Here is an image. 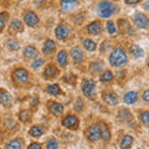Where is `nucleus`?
I'll return each instance as SVG.
<instances>
[{
    "label": "nucleus",
    "instance_id": "34",
    "mask_svg": "<svg viewBox=\"0 0 149 149\" xmlns=\"http://www.w3.org/2000/svg\"><path fill=\"white\" fill-rule=\"evenodd\" d=\"M8 47H9V50H11V51H16V50H19V47H20V45H19L17 41L10 40V41H8Z\"/></svg>",
    "mask_w": 149,
    "mask_h": 149
},
{
    "label": "nucleus",
    "instance_id": "30",
    "mask_svg": "<svg viewBox=\"0 0 149 149\" xmlns=\"http://www.w3.org/2000/svg\"><path fill=\"white\" fill-rule=\"evenodd\" d=\"M22 147V142L20 139H13L6 144V148H11V149H20Z\"/></svg>",
    "mask_w": 149,
    "mask_h": 149
},
{
    "label": "nucleus",
    "instance_id": "11",
    "mask_svg": "<svg viewBox=\"0 0 149 149\" xmlns=\"http://www.w3.org/2000/svg\"><path fill=\"white\" fill-rule=\"evenodd\" d=\"M77 5H78L77 0H62L61 5H60V6H61V9H62L63 11H71Z\"/></svg>",
    "mask_w": 149,
    "mask_h": 149
},
{
    "label": "nucleus",
    "instance_id": "27",
    "mask_svg": "<svg viewBox=\"0 0 149 149\" xmlns=\"http://www.w3.org/2000/svg\"><path fill=\"white\" fill-rule=\"evenodd\" d=\"M46 91L52 96H58L60 93H61V88H60L58 85H49L47 88H46Z\"/></svg>",
    "mask_w": 149,
    "mask_h": 149
},
{
    "label": "nucleus",
    "instance_id": "32",
    "mask_svg": "<svg viewBox=\"0 0 149 149\" xmlns=\"http://www.w3.org/2000/svg\"><path fill=\"white\" fill-rule=\"evenodd\" d=\"M113 80V74H112L111 71H104L103 74L101 76V81L102 82H109Z\"/></svg>",
    "mask_w": 149,
    "mask_h": 149
},
{
    "label": "nucleus",
    "instance_id": "23",
    "mask_svg": "<svg viewBox=\"0 0 149 149\" xmlns=\"http://www.w3.org/2000/svg\"><path fill=\"white\" fill-rule=\"evenodd\" d=\"M137 98H138V95H137V92H134V91H130L124 95V102L127 104H133L134 102L137 101Z\"/></svg>",
    "mask_w": 149,
    "mask_h": 149
},
{
    "label": "nucleus",
    "instance_id": "10",
    "mask_svg": "<svg viewBox=\"0 0 149 149\" xmlns=\"http://www.w3.org/2000/svg\"><path fill=\"white\" fill-rule=\"evenodd\" d=\"M11 102L13 100H11L10 93L5 90H0V103L5 107H9V106H11Z\"/></svg>",
    "mask_w": 149,
    "mask_h": 149
},
{
    "label": "nucleus",
    "instance_id": "40",
    "mask_svg": "<svg viewBox=\"0 0 149 149\" xmlns=\"http://www.w3.org/2000/svg\"><path fill=\"white\" fill-rule=\"evenodd\" d=\"M82 108H83V101L78 98L76 101V104H74V109L76 111H82Z\"/></svg>",
    "mask_w": 149,
    "mask_h": 149
},
{
    "label": "nucleus",
    "instance_id": "43",
    "mask_svg": "<svg viewBox=\"0 0 149 149\" xmlns=\"http://www.w3.org/2000/svg\"><path fill=\"white\" fill-rule=\"evenodd\" d=\"M143 100L146 102H149V91H146L143 93Z\"/></svg>",
    "mask_w": 149,
    "mask_h": 149
},
{
    "label": "nucleus",
    "instance_id": "2",
    "mask_svg": "<svg viewBox=\"0 0 149 149\" xmlns=\"http://www.w3.org/2000/svg\"><path fill=\"white\" fill-rule=\"evenodd\" d=\"M117 10V8L113 3L109 1H101L98 4V14L102 17H109Z\"/></svg>",
    "mask_w": 149,
    "mask_h": 149
},
{
    "label": "nucleus",
    "instance_id": "18",
    "mask_svg": "<svg viewBox=\"0 0 149 149\" xmlns=\"http://www.w3.org/2000/svg\"><path fill=\"white\" fill-rule=\"evenodd\" d=\"M118 119L122 120V122H127V120L132 119V113L125 108H120L118 111Z\"/></svg>",
    "mask_w": 149,
    "mask_h": 149
},
{
    "label": "nucleus",
    "instance_id": "28",
    "mask_svg": "<svg viewBox=\"0 0 149 149\" xmlns=\"http://www.w3.org/2000/svg\"><path fill=\"white\" fill-rule=\"evenodd\" d=\"M102 68H103V62H102V61H100V62H93L91 66H90L91 72H92V73H95V74L100 73V71H101Z\"/></svg>",
    "mask_w": 149,
    "mask_h": 149
},
{
    "label": "nucleus",
    "instance_id": "14",
    "mask_svg": "<svg viewBox=\"0 0 149 149\" xmlns=\"http://www.w3.org/2000/svg\"><path fill=\"white\" fill-rule=\"evenodd\" d=\"M37 55H39V51H37V49L35 46H27V47H25V50H24V56L27 60L35 58V57H37Z\"/></svg>",
    "mask_w": 149,
    "mask_h": 149
},
{
    "label": "nucleus",
    "instance_id": "17",
    "mask_svg": "<svg viewBox=\"0 0 149 149\" xmlns=\"http://www.w3.org/2000/svg\"><path fill=\"white\" fill-rule=\"evenodd\" d=\"M71 57L74 62H81L83 60V52L80 50V47H73L71 50Z\"/></svg>",
    "mask_w": 149,
    "mask_h": 149
},
{
    "label": "nucleus",
    "instance_id": "7",
    "mask_svg": "<svg viewBox=\"0 0 149 149\" xmlns=\"http://www.w3.org/2000/svg\"><path fill=\"white\" fill-rule=\"evenodd\" d=\"M55 34H56V37H57L58 40H66L70 36V29H68L67 25L61 24V25H58L57 27H56Z\"/></svg>",
    "mask_w": 149,
    "mask_h": 149
},
{
    "label": "nucleus",
    "instance_id": "4",
    "mask_svg": "<svg viewBox=\"0 0 149 149\" xmlns=\"http://www.w3.org/2000/svg\"><path fill=\"white\" fill-rule=\"evenodd\" d=\"M87 137L91 142H97L101 138V128L100 124H92L87 130Z\"/></svg>",
    "mask_w": 149,
    "mask_h": 149
},
{
    "label": "nucleus",
    "instance_id": "24",
    "mask_svg": "<svg viewBox=\"0 0 149 149\" xmlns=\"http://www.w3.org/2000/svg\"><path fill=\"white\" fill-rule=\"evenodd\" d=\"M29 133H30V136L32 137H41L44 134V128L42 127H40V125H34V127H31L30 130H29Z\"/></svg>",
    "mask_w": 149,
    "mask_h": 149
},
{
    "label": "nucleus",
    "instance_id": "20",
    "mask_svg": "<svg viewBox=\"0 0 149 149\" xmlns=\"http://www.w3.org/2000/svg\"><path fill=\"white\" fill-rule=\"evenodd\" d=\"M67 52L66 51H60V52L57 54V57H56V60H57V63L60 65L61 67H65L67 65Z\"/></svg>",
    "mask_w": 149,
    "mask_h": 149
},
{
    "label": "nucleus",
    "instance_id": "39",
    "mask_svg": "<svg viewBox=\"0 0 149 149\" xmlns=\"http://www.w3.org/2000/svg\"><path fill=\"white\" fill-rule=\"evenodd\" d=\"M118 24H119V30L120 31H124V29H129V25H128L127 20H119Z\"/></svg>",
    "mask_w": 149,
    "mask_h": 149
},
{
    "label": "nucleus",
    "instance_id": "13",
    "mask_svg": "<svg viewBox=\"0 0 149 149\" xmlns=\"http://www.w3.org/2000/svg\"><path fill=\"white\" fill-rule=\"evenodd\" d=\"M49 109L54 116H61L63 112V107L56 102H49Z\"/></svg>",
    "mask_w": 149,
    "mask_h": 149
},
{
    "label": "nucleus",
    "instance_id": "9",
    "mask_svg": "<svg viewBox=\"0 0 149 149\" xmlns=\"http://www.w3.org/2000/svg\"><path fill=\"white\" fill-rule=\"evenodd\" d=\"M62 124H63V127H66V128L74 129V128H77L78 118L76 116H67V117L62 120Z\"/></svg>",
    "mask_w": 149,
    "mask_h": 149
},
{
    "label": "nucleus",
    "instance_id": "35",
    "mask_svg": "<svg viewBox=\"0 0 149 149\" xmlns=\"http://www.w3.org/2000/svg\"><path fill=\"white\" fill-rule=\"evenodd\" d=\"M141 120L144 125H149V112H143L141 114Z\"/></svg>",
    "mask_w": 149,
    "mask_h": 149
},
{
    "label": "nucleus",
    "instance_id": "6",
    "mask_svg": "<svg viewBox=\"0 0 149 149\" xmlns=\"http://www.w3.org/2000/svg\"><path fill=\"white\" fill-rule=\"evenodd\" d=\"M14 80L17 83H20V85H24L29 80V72L25 68H17L14 72Z\"/></svg>",
    "mask_w": 149,
    "mask_h": 149
},
{
    "label": "nucleus",
    "instance_id": "5",
    "mask_svg": "<svg viewBox=\"0 0 149 149\" xmlns=\"http://www.w3.org/2000/svg\"><path fill=\"white\" fill-rule=\"evenodd\" d=\"M133 21L138 27L141 29H147L148 25H149V19L147 15H144L142 13H137L136 15L133 16Z\"/></svg>",
    "mask_w": 149,
    "mask_h": 149
},
{
    "label": "nucleus",
    "instance_id": "22",
    "mask_svg": "<svg viewBox=\"0 0 149 149\" xmlns=\"http://www.w3.org/2000/svg\"><path fill=\"white\" fill-rule=\"evenodd\" d=\"M133 144V138L130 136H123V138L120 139L119 142V147L122 149H127V148H130Z\"/></svg>",
    "mask_w": 149,
    "mask_h": 149
},
{
    "label": "nucleus",
    "instance_id": "33",
    "mask_svg": "<svg viewBox=\"0 0 149 149\" xmlns=\"http://www.w3.org/2000/svg\"><path fill=\"white\" fill-rule=\"evenodd\" d=\"M46 148H47V149H56V148H58V143H57V141H56L55 138L49 139V141L46 142Z\"/></svg>",
    "mask_w": 149,
    "mask_h": 149
},
{
    "label": "nucleus",
    "instance_id": "3",
    "mask_svg": "<svg viewBox=\"0 0 149 149\" xmlns=\"http://www.w3.org/2000/svg\"><path fill=\"white\" fill-rule=\"evenodd\" d=\"M82 92L86 97H93L96 93V85L93 80H85L82 85Z\"/></svg>",
    "mask_w": 149,
    "mask_h": 149
},
{
    "label": "nucleus",
    "instance_id": "12",
    "mask_svg": "<svg viewBox=\"0 0 149 149\" xmlns=\"http://www.w3.org/2000/svg\"><path fill=\"white\" fill-rule=\"evenodd\" d=\"M87 30L92 35H98L100 32L103 30V26H102V24L100 21H93V22H91V24H90V26L87 27Z\"/></svg>",
    "mask_w": 149,
    "mask_h": 149
},
{
    "label": "nucleus",
    "instance_id": "48",
    "mask_svg": "<svg viewBox=\"0 0 149 149\" xmlns=\"http://www.w3.org/2000/svg\"><path fill=\"white\" fill-rule=\"evenodd\" d=\"M0 1H4V0H0Z\"/></svg>",
    "mask_w": 149,
    "mask_h": 149
},
{
    "label": "nucleus",
    "instance_id": "45",
    "mask_svg": "<svg viewBox=\"0 0 149 149\" xmlns=\"http://www.w3.org/2000/svg\"><path fill=\"white\" fill-rule=\"evenodd\" d=\"M36 103H37V98H34L32 100V107H36Z\"/></svg>",
    "mask_w": 149,
    "mask_h": 149
},
{
    "label": "nucleus",
    "instance_id": "1",
    "mask_svg": "<svg viewBox=\"0 0 149 149\" xmlns=\"http://www.w3.org/2000/svg\"><path fill=\"white\" fill-rule=\"evenodd\" d=\"M127 62V55L122 47H117L109 55V63L114 67H120Z\"/></svg>",
    "mask_w": 149,
    "mask_h": 149
},
{
    "label": "nucleus",
    "instance_id": "19",
    "mask_svg": "<svg viewBox=\"0 0 149 149\" xmlns=\"http://www.w3.org/2000/svg\"><path fill=\"white\" fill-rule=\"evenodd\" d=\"M56 50V45L52 40H46V42L44 45V54L45 55H51Z\"/></svg>",
    "mask_w": 149,
    "mask_h": 149
},
{
    "label": "nucleus",
    "instance_id": "47",
    "mask_svg": "<svg viewBox=\"0 0 149 149\" xmlns=\"http://www.w3.org/2000/svg\"><path fill=\"white\" fill-rule=\"evenodd\" d=\"M17 1H21V0H17Z\"/></svg>",
    "mask_w": 149,
    "mask_h": 149
},
{
    "label": "nucleus",
    "instance_id": "44",
    "mask_svg": "<svg viewBox=\"0 0 149 149\" xmlns=\"http://www.w3.org/2000/svg\"><path fill=\"white\" fill-rule=\"evenodd\" d=\"M141 0H125V3L129 4V5H134V4H138Z\"/></svg>",
    "mask_w": 149,
    "mask_h": 149
},
{
    "label": "nucleus",
    "instance_id": "37",
    "mask_svg": "<svg viewBox=\"0 0 149 149\" xmlns=\"http://www.w3.org/2000/svg\"><path fill=\"white\" fill-rule=\"evenodd\" d=\"M107 30H108V32H109L111 35H114L116 32H117V30H116V27H114V24L112 21L107 22Z\"/></svg>",
    "mask_w": 149,
    "mask_h": 149
},
{
    "label": "nucleus",
    "instance_id": "46",
    "mask_svg": "<svg viewBox=\"0 0 149 149\" xmlns=\"http://www.w3.org/2000/svg\"><path fill=\"white\" fill-rule=\"evenodd\" d=\"M144 8H146L147 10H149V3H146V5H144Z\"/></svg>",
    "mask_w": 149,
    "mask_h": 149
},
{
    "label": "nucleus",
    "instance_id": "25",
    "mask_svg": "<svg viewBox=\"0 0 149 149\" xmlns=\"http://www.w3.org/2000/svg\"><path fill=\"white\" fill-rule=\"evenodd\" d=\"M129 52H130V55H132L133 57H142L143 56V49L139 47L138 45H133L132 47L129 49Z\"/></svg>",
    "mask_w": 149,
    "mask_h": 149
},
{
    "label": "nucleus",
    "instance_id": "38",
    "mask_svg": "<svg viewBox=\"0 0 149 149\" xmlns=\"http://www.w3.org/2000/svg\"><path fill=\"white\" fill-rule=\"evenodd\" d=\"M44 65V58H36L34 62L31 63V67L32 68H39L40 66H42Z\"/></svg>",
    "mask_w": 149,
    "mask_h": 149
},
{
    "label": "nucleus",
    "instance_id": "21",
    "mask_svg": "<svg viewBox=\"0 0 149 149\" xmlns=\"http://www.w3.org/2000/svg\"><path fill=\"white\" fill-rule=\"evenodd\" d=\"M100 128H101V138L103 139L104 142H107L111 138V130H109V128L107 127V124H104V123L100 124Z\"/></svg>",
    "mask_w": 149,
    "mask_h": 149
},
{
    "label": "nucleus",
    "instance_id": "16",
    "mask_svg": "<svg viewBox=\"0 0 149 149\" xmlns=\"http://www.w3.org/2000/svg\"><path fill=\"white\" fill-rule=\"evenodd\" d=\"M103 100L107 104H109V106H116L117 104V102H118V97L116 93L113 92H111V93H107V95H104L103 97Z\"/></svg>",
    "mask_w": 149,
    "mask_h": 149
},
{
    "label": "nucleus",
    "instance_id": "8",
    "mask_svg": "<svg viewBox=\"0 0 149 149\" xmlns=\"http://www.w3.org/2000/svg\"><path fill=\"white\" fill-rule=\"evenodd\" d=\"M24 19H25L26 25H29V26H31V27L36 26L37 24H39V21H40V20H39V16H37L34 11H27V13L25 14Z\"/></svg>",
    "mask_w": 149,
    "mask_h": 149
},
{
    "label": "nucleus",
    "instance_id": "29",
    "mask_svg": "<svg viewBox=\"0 0 149 149\" xmlns=\"http://www.w3.org/2000/svg\"><path fill=\"white\" fill-rule=\"evenodd\" d=\"M83 46H85V49L88 50V51H95L97 49V45L95 44V41H92L90 39L83 40Z\"/></svg>",
    "mask_w": 149,
    "mask_h": 149
},
{
    "label": "nucleus",
    "instance_id": "36",
    "mask_svg": "<svg viewBox=\"0 0 149 149\" xmlns=\"http://www.w3.org/2000/svg\"><path fill=\"white\" fill-rule=\"evenodd\" d=\"M6 13H1L0 14V31H3V29L5 27V22H6Z\"/></svg>",
    "mask_w": 149,
    "mask_h": 149
},
{
    "label": "nucleus",
    "instance_id": "15",
    "mask_svg": "<svg viewBox=\"0 0 149 149\" xmlns=\"http://www.w3.org/2000/svg\"><path fill=\"white\" fill-rule=\"evenodd\" d=\"M58 74V70L56 66H54V65H50V66L46 67L45 72H44V76L45 78H54Z\"/></svg>",
    "mask_w": 149,
    "mask_h": 149
},
{
    "label": "nucleus",
    "instance_id": "26",
    "mask_svg": "<svg viewBox=\"0 0 149 149\" xmlns=\"http://www.w3.org/2000/svg\"><path fill=\"white\" fill-rule=\"evenodd\" d=\"M10 29L14 30V31L20 32V31L24 30V26H22L20 20H16V19H14V20H11V22H10Z\"/></svg>",
    "mask_w": 149,
    "mask_h": 149
},
{
    "label": "nucleus",
    "instance_id": "41",
    "mask_svg": "<svg viewBox=\"0 0 149 149\" xmlns=\"http://www.w3.org/2000/svg\"><path fill=\"white\" fill-rule=\"evenodd\" d=\"M5 123H6V128H10V129H13V128H14V124H15L13 119H9V118L6 119Z\"/></svg>",
    "mask_w": 149,
    "mask_h": 149
},
{
    "label": "nucleus",
    "instance_id": "42",
    "mask_svg": "<svg viewBox=\"0 0 149 149\" xmlns=\"http://www.w3.org/2000/svg\"><path fill=\"white\" fill-rule=\"evenodd\" d=\"M27 148H29V149H40L41 146H40L39 143H32V144H30V146L27 147Z\"/></svg>",
    "mask_w": 149,
    "mask_h": 149
},
{
    "label": "nucleus",
    "instance_id": "31",
    "mask_svg": "<svg viewBox=\"0 0 149 149\" xmlns=\"http://www.w3.org/2000/svg\"><path fill=\"white\" fill-rule=\"evenodd\" d=\"M19 118H20L21 122H27L30 118H31V112L27 111V109H24L19 113Z\"/></svg>",
    "mask_w": 149,
    "mask_h": 149
}]
</instances>
